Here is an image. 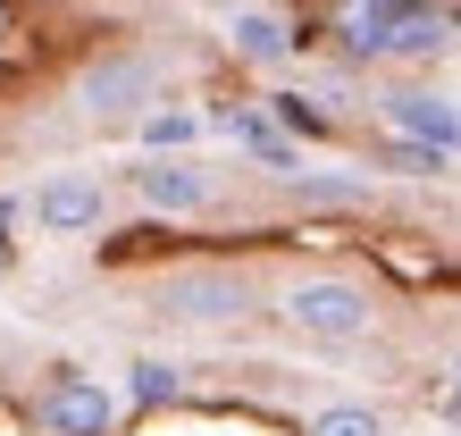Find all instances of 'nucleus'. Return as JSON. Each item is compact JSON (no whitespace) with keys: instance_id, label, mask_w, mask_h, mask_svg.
Masks as SVG:
<instances>
[{"instance_id":"f257e3e1","label":"nucleus","mask_w":461,"mask_h":436,"mask_svg":"<svg viewBox=\"0 0 461 436\" xmlns=\"http://www.w3.org/2000/svg\"><path fill=\"white\" fill-rule=\"evenodd\" d=\"M159 85H168V68H159V50H143V42H126V50H101V59L76 76V109H85L93 126H134L143 109L159 101Z\"/></svg>"},{"instance_id":"f03ea898","label":"nucleus","mask_w":461,"mask_h":436,"mask_svg":"<svg viewBox=\"0 0 461 436\" xmlns=\"http://www.w3.org/2000/svg\"><path fill=\"white\" fill-rule=\"evenodd\" d=\"M277 319L294 327V336H311V344H352V336H369L377 327V294L361 277H294L277 294Z\"/></svg>"},{"instance_id":"7ed1b4c3","label":"nucleus","mask_w":461,"mask_h":436,"mask_svg":"<svg viewBox=\"0 0 461 436\" xmlns=\"http://www.w3.org/2000/svg\"><path fill=\"white\" fill-rule=\"evenodd\" d=\"M126 185H134V202L159 210V218H202L219 202V177H210V159H194V151H143L126 168Z\"/></svg>"},{"instance_id":"20e7f679","label":"nucleus","mask_w":461,"mask_h":436,"mask_svg":"<svg viewBox=\"0 0 461 436\" xmlns=\"http://www.w3.org/2000/svg\"><path fill=\"white\" fill-rule=\"evenodd\" d=\"M118 386H101V377L85 369H59L50 386L34 395V428L42 436H118Z\"/></svg>"},{"instance_id":"39448f33","label":"nucleus","mask_w":461,"mask_h":436,"mask_svg":"<svg viewBox=\"0 0 461 436\" xmlns=\"http://www.w3.org/2000/svg\"><path fill=\"white\" fill-rule=\"evenodd\" d=\"M25 218H34L42 235H93L101 218H110V185L93 168H50L34 185V202H25Z\"/></svg>"},{"instance_id":"423d86ee","label":"nucleus","mask_w":461,"mask_h":436,"mask_svg":"<svg viewBox=\"0 0 461 436\" xmlns=\"http://www.w3.org/2000/svg\"><path fill=\"white\" fill-rule=\"evenodd\" d=\"M159 311L194 319V327H227V319L252 311V286H243V268H176V277L159 286Z\"/></svg>"},{"instance_id":"0eeeda50","label":"nucleus","mask_w":461,"mask_h":436,"mask_svg":"<svg viewBox=\"0 0 461 436\" xmlns=\"http://www.w3.org/2000/svg\"><path fill=\"white\" fill-rule=\"evenodd\" d=\"M377 109H386V126H394V134H411V143L445 151V159L461 151V109H453L445 93H386Z\"/></svg>"},{"instance_id":"6e6552de","label":"nucleus","mask_w":461,"mask_h":436,"mask_svg":"<svg viewBox=\"0 0 461 436\" xmlns=\"http://www.w3.org/2000/svg\"><path fill=\"white\" fill-rule=\"evenodd\" d=\"M437 50H453V9H437V0H402L394 25H386V59H437Z\"/></svg>"},{"instance_id":"1a4fd4ad","label":"nucleus","mask_w":461,"mask_h":436,"mask_svg":"<svg viewBox=\"0 0 461 436\" xmlns=\"http://www.w3.org/2000/svg\"><path fill=\"white\" fill-rule=\"evenodd\" d=\"M227 42H235V59H243V68H285L303 34H294L277 9H235V17H227Z\"/></svg>"},{"instance_id":"9d476101","label":"nucleus","mask_w":461,"mask_h":436,"mask_svg":"<svg viewBox=\"0 0 461 436\" xmlns=\"http://www.w3.org/2000/svg\"><path fill=\"white\" fill-rule=\"evenodd\" d=\"M402 0H344L336 9V50L344 59H386V25Z\"/></svg>"},{"instance_id":"9b49d317","label":"nucleus","mask_w":461,"mask_h":436,"mask_svg":"<svg viewBox=\"0 0 461 436\" xmlns=\"http://www.w3.org/2000/svg\"><path fill=\"white\" fill-rule=\"evenodd\" d=\"M227 134H235V143H243V151L260 159L268 177H285V168H303V151H294L285 134H277V118H260V109H235V118H227Z\"/></svg>"},{"instance_id":"f8f14e48","label":"nucleus","mask_w":461,"mask_h":436,"mask_svg":"<svg viewBox=\"0 0 461 436\" xmlns=\"http://www.w3.org/2000/svg\"><path fill=\"white\" fill-rule=\"evenodd\" d=\"M176 395H185V369L159 361V352H143V361L126 369V395H118V403H134V412H168Z\"/></svg>"},{"instance_id":"ddd939ff","label":"nucleus","mask_w":461,"mask_h":436,"mask_svg":"<svg viewBox=\"0 0 461 436\" xmlns=\"http://www.w3.org/2000/svg\"><path fill=\"white\" fill-rule=\"evenodd\" d=\"M134 134H143V151H185V143H194V134H202V118H194V109H143V118H134Z\"/></svg>"},{"instance_id":"4468645a","label":"nucleus","mask_w":461,"mask_h":436,"mask_svg":"<svg viewBox=\"0 0 461 436\" xmlns=\"http://www.w3.org/2000/svg\"><path fill=\"white\" fill-rule=\"evenodd\" d=\"M303 436H386V420H377L369 403H328V412H311Z\"/></svg>"},{"instance_id":"2eb2a0df","label":"nucleus","mask_w":461,"mask_h":436,"mask_svg":"<svg viewBox=\"0 0 461 436\" xmlns=\"http://www.w3.org/2000/svg\"><path fill=\"white\" fill-rule=\"evenodd\" d=\"M268 118L294 126V134H311V143H319V134H336V118H328V109H311V93H277V101H268Z\"/></svg>"},{"instance_id":"dca6fc26","label":"nucleus","mask_w":461,"mask_h":436,"mask_svg":"<svg viewBox=\"0 0 461 436\" xmlns=\"http://www.w3.org/2000/svg\"><path fill=\"white\" fill-rule=\"evenodd\" d=\"M453 395H461V352H453Z\"/></svg>"}]
</instances>
